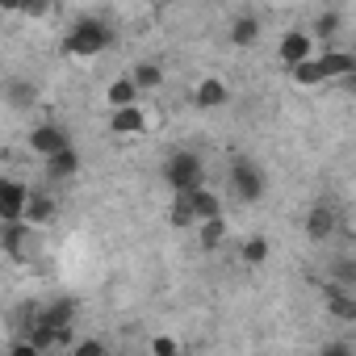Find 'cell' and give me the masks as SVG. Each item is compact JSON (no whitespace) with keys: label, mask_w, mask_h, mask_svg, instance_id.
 <instances>
[{"label":"cell","mask_w":356,"mask_h":356,"mask_svg":"<svg viewBox=\"0 0 356 356\" xmlns=\"http://www.w3.org/2000/svg\"><path fill=\"white\" fill-rule=\"evenodd\" d=\"M113 26L109 22H101V17H80L72 30H67V38H63V55L67 59H97L101 51H109L113 47Z\"/></svg>","instance_id":"obj_1"},{"label":"cell","mask_w":356,"mask_h":356,"mask_svg":"<svg viewBox=\"0 0 356 356\" xmlns=\"http://www.w3.org/2000/svg\"><path fill=\"white\" fill-rule=\"evenodd\" d=\"M163 185L172 189V197H189L197 189H206V163L197 151H172L163 159Z\"/></svg>","instance_id":"obj_2"},{"label":"cell","mask_w":356,"mask_h":356,"mask_svg":"<svg viewBox=\"0 0 356 356\" xmlns=\"http://www.w3.org/2000/svg\"><path fill=\"white\" fill-rule=\"evenodd\" d=\"M264 172H260V163H252V159H235L231 163V172H227V189H231V197L235 202H243V206H256L260 197H264Z\"/></svg>","instance_id":"obj_3"},{"label":"cell","mask_w":356,"mask_h":356,"mask_svg":"<svg viewBox=\"0 0 356 356\" xmlns=\"http://www.w3.org/2000/svg\"><path fill=\"white\" fill-rule=\"evenodd\" d=\"M26 147H30L38 159H55V155H63V151L72 147V134H67V126H59V122H34L30 134H26Z\"/></svg>","instance_id":"obj_4"},{"label":"cell","mask_w":356,"mask_h":356,"mask_svg":"<svg viewBox=\"0 0 356 356\" xmlns=\"http://www.w3.org/2000/svg\"><path fill=\"white\" fill-rule=\"evenodd\" d=\"M277 59L285 63V72H293V67L318 59V38L310 30H285L281 42H277Z\"/></svg>","instance_id":"obj_5"},{"label":"cell","mask_w":356,"mask_h":356,"mask_svg":"<svg viewBox=\"0 0 356 356\" xmlns=\"http://www.w3.org/2000/svg\"><path fill=\"white\" fill-rule=\"evenodd\" d=\"M30 197L34 189L26 181H17V176H5L0 181V222H26V210H30Z\"/></svg>","instance_id":"obj_6"},{"label":"cell","mask_w":356,"mask_h":356,"mask_svg":"<svg viewBox=\"0 0 356 356\" xmlns=\"http://www.w3.org/2000/svg\"><path fill=\"white\" fill-rule=\"evenodd\" d=\"M109 134L113 138H138V134H147L151 130V113L143 109V105H130V109H118V113H109Z\"/></svg>","instance_id":"obj_7"},{"label":"cell","mask_w":356,"mask_h":356,"mask_svg":"<svg viewBox=\"0 0 356 356\" xmlns=\"http://www.w3.org/2000/svg\"><path fill=\"white\" fill-rule=\"evenodd\" d=\"M101 101L109 105V113H118V109H130V105H143V92H138V84L130 80V72L126 76H113L109 84H105V92H101Z\"/></svg>","instance_id":"obj_8"},{"label":"cell","mask_w":356,"mask_h":356,"mask_svg":"<svg viewBox=\"0 0 356 356\" xmlns=\"http://www.w3.org/2000/svg\"><path fill=\"white\" fill-rule=\"evenodd\" d=\"M227 101H231V84L222 76H202L193 84V105L197 109H222Z\"/></svg>","instance_id":"obj_9"},{"label":"cell","mask_w":356,"mask_h":356,"mask_svg":"<svg viewBox=\"0 0 356 356\" xmlns=\"http://www.w3.org/2000/svg\"><path fill=\"white\" fill-rule=\"evenodd\" d=\"M38 231L30 227V222H9L5 227V256L9 260H34V239Z\"/></svg>","instance_id":"obj_10"},{"label":"cell","mask_w":356,"mask_h":356,"mask_svg":"<svg viewBox=\"0 0 356 356\" xmlns=\"http://www.w3.org/2000/svg\"><path fill=\"white\" fill-rule=\"evenodd\" d=\"M176 202H185L189 206V214H193V222L202 227V222H210V218H222V197L206 185V189H197V193H189V197H176Z\"/></svg>","instance_id":"obj_11"},{"label":"cell","mask_w":356,"mask_h":356,"mask_svg":"<svg viewBox=\"0 0 356 356\" xmlns=\"http://www.w3.org/2000/svg\"><path fill=\"white\" fill-rule=\"evenodd\" d=\"M302 231L314 239V243H323V239H331L335 231H339V214L331 210V206H314L310 214H306V222H302Z\"/></svg>","instance_id":"obj_12"},{"label":"cell","mask_w":356,"mask_h":356,"mask_svg":"<svg viewBox=\"0 0 356 356\" xmlns=\"http://www.w3.org/2000/svg\"><path fill=\"white\" fill-rule=\"evenodd\" d=\"M318 63H323V76L327 80H352L356 76V51H327V55H318Z\"/></svg>","instance_id":"obj_13"},{"label":"cell","mask_w":356,"mask_h":356,"mask_svg":"<svg viewBox=\"0 0 356 356\" xmlns=\"http://www.w3.org/2000/svg\"><path fill=\"white\" fill-rule=\"evenodd\" d=\"M55 214H59V202H55L51 193L34 189V197H30V210H26V222H30L34 231H42V227H51V222H55Z\"/></svg>","instance_id":"obj_14"},{"label":"cell","mask_w":356,"mask_h":356,"mask_svg":"<svg viewBox=\"0 0 356 356\" xmlns=\"http://www.w3.org/2000/svg\"><path fill=\"white\" fill-rule=\"evenodd\" d=\"M130 80L138 84V92H159V88H163V67H159L155 59H138V63L130 67Z\"/></svg>","instance_id":"obj_15"},{"label":"cell","mask_w":356,"mask_h":356,"mask_svg":"<svg viewBox=\"0 0 356 356\" xmlns=\"http://www.w3.org/2000/svg\"><path fill=\"white\" fill-rule=\"evenodd\" d=\"M5 101H9V109H30V105L38 101V88H34V80H22V76L5 80Z\"/></svg>","instance_id":"obj_16"},{"label":"cell","mask_w":356,"mask_h":356,"mask_svg":"<svg viewBox=\"0 0 356 356\" xmlns=\"http://www.w3.org/2000/svg\"><path fill=\"white\" fill-rule=\"evenodd\" d=\"M268 256H273V248H268V235H248V239L239 243V260H243L248 268H260V264H268Z\"/></svg>","instance_id":"obj_17"},{"label":"cell","mask_w":356,"mask_h":356,"mask_svg":"<svg viewBox=\"0 0 356 356\" xmlns=\"http://www.w3.org/2000/svg\"><path fill=\"white\" fill-rule=\"evenodd\" d=\"M235 47H252L256 38H260V17L256 13H239L235 22H231V34H227Z\"/></svg>","instance_id":"obj_18"},{"label":"cell","mask_w":356,"mask_h":356,"mask_svg":"<svg viewBox=\"0 0 356 356\" xmlns=\"http://www.w3.org/2000/svg\"><path fill=\"white\" fill-rule=\"evenodd\" d=\"M76 172H80V151L76 147H67L63 155L47 159V176H51V181H72Z\"/></svg>","instance_id":"obj_19"},{"label":"cell","mask_w":356,"mask_h":356,"mask_svg":"<svg viewBox=\"0 0 356 356\" xmlns=\"http://www.w3.org/2000/svg\"><path fill=\"white\" fill-rule=\"evenodd\" d=\"M289 84H293V88H318V84H327L323 63H318V59H310V63L293 67V72H289Z\"/></svg>","instance_id":"obj_20"},{"label":"cell","mask_w":356,"mask_h":356,"mask_svg":"<svg viewBox=\"0 0 356 356\" xmlns=\"http://www.w3.org/2000/svg\"><path fill=\"white\" fill-rule=\"evenodd\" d=\"M222 239H227V214H222V218H210V222L197 227V243H202V252L222 248Z\"/></svg>","instance_id":"obj_21"},{"label":"cell","mask_w":356,"mask_h":356,"mask_svg":"<svg viewBox=\"0 0 356 356\" xmlns=\"http://www.w3.org/2000/svg\"><path fill=\"white\" fill-rule=\"evenodd\" d=\"M327 310L331 314H339V318H348V323H356V298L348 293V289H327Z\"/></svg>","instance_id":"obj_22"},{"label":"cell","mask_w":356,"mask_h":356,"mask_svg":"<svg viewBox=\"0 0 356 356\" xmlns=\"http://www.w3.org/2000/svg\"><path fill=\"white\" fill-rule=\"evenodd\" d=\"M339 26H343V17H339L335 9H327V13H318V17H314L310 34H314V38H331V34H339Z\"/></svg>","instance_id":"obj_23"},{"label":"cell","mask_w":356,"mask_h":356,"mask_svg":"<svg viewBox=\"0 0 356 356\" xmlns=\"http://www.w3.org/2000/svg\"><path fill=\"white\" fill-rule=\"evenodd\" d=\"M67 356H109V348L97 339V335H80L76 343H72V352Z\"/></svg>","instance_id":"obj_24"},{"label":"cell","mask_w":356,"mask_h":356,"mask_svg":"<svg viewBox=\"0 0 356 356\" xmlns=\"http://www.w3.org/2000/svg\"><path fill=\"white\" fill-rule=\"evenodd\" d=\"M151 356H185L176 335H151Z\"/></svg>","instance_id":"obj_25"},{"label":"cell","mask_w":356,"mask_h":356,"mask_svg":"<svg viewBox=\"0 0 356 356\" xmlns=\"http://www.w3.org/2000/svg\"><path fill=\"white\" fill-rule=\"evenodd\" d=\"M9 356H42V352H38V348H34L26 335H17V339L9 343Z\"/></svg>","instance_id":"obj_26"},{"label":"cell","mask_w":356,"mask_h":356,"mask_svg":"<svg viewBox=\"0 0 356 356\" xmlns=\"http://www.w3.org/2000/svg\"><path fill=\"white\" fill-rule=\"evenodd\" d=\"M318 356H352V343L348 339H331V343L318 348Z\"/></svg>","instance_id":"obj_27"},{"label":"cell","mask_w":356,"mask_h":356,"mask_svg":"<svg viewBox=\"0 0 356 356\" xmlns=\"http://www.w3.org/2000/svg\"><path fill=\"white\" fill-rule=\"evenodd\" d=\"M348 231H356V202H352V210H348Z\"/></svg>","instance_id":"obj_28"}]
</instances>
